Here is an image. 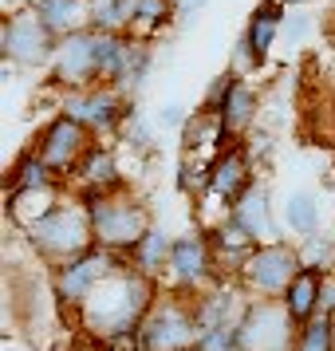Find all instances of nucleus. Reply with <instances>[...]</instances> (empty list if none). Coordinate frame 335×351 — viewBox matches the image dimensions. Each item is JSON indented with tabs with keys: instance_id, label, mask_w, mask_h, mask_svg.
Here are the masks:
<instances>
[{
	"instance_id": "1",
	"label": "nucleus",
	"mask_w": 335,
	"mask_h": 351,
	"mask_svg": "<svg viewBox=\"0 0 335 351\" xmlns=\"http://www.w3.org/2000/svg\"><path fill=\"white\" fill-rule=\"evenodd\" d=\"M154 276H146L130 265V256H123L95 288L91 296L75 308L79 324L91 335H99L103 343L114 339V335H127L142 328L146 312L154 308Z\"/></svg>"
},
{
	"instance_id": "2",
	"label": "nucleus",
	"mask_w": 335,
	"mask_h": 351,
	"mask_svg": "<svg viewBox=\"0 0 335 351\" xmlns=\"http://www.w3.org/2000/svg\"><path fill=\"white\" fill-rule=\"evenodd\" d=\"M24 237H28V245L55 269V265H64V261L87 253V249L95 245L91 209H87L83 197H75L71 206H67V202H55L40 221H32L24 229Z\"/></svg>"
},
{
	"instance_id": "3",
	"label": "nucleus",
	"mask_w": 335,
	"mask_h": 351,
	"mask_svg": "<svg viewBox=\"0 0 335 351\" xmlns=\"http://www.w3.org/2000/svg\"><path fill=\"white\" fill-rule=\"evenodd\" d=\"M197 339H201V319H197V296H190V288H177L166 300L158 296L138 328L142 351H186Z\"/></svg>"
},
{
	"instance_id": "4",
	"label": "nucleus",
	"mask_w": 335,
	"mask_h": 351,
	"mask_svg": "<svg viewBox=\"0 0 335 351\" xmlns=\"http://www.w3.org/2000/svg\"><path fill=\"white\" fill-rule=\"evenodd\" d=\"M91 209V229H95V245L114 249V253H130L138 237L150 229V209L127 190H111V193H95L87 197Z\"/></svg>"
},
{
	"instance_id": "5",
	"label": "nucleus",
	"mask_w": 335,
	"mask_h": 351,
	"mask_svg": "<svg viewBox=\"0 0 335 351\" xmlns=\"http://www.w3.org/2000/svg\"><path fill=\"white\" fill-rule=\"evenodd\" d=\"M300 324L292 319L280 296H253L237 328L240 351H296Z\"/></svg>"
},
{
	"instance_id": "6",
	"label": "nucleus",
	"mask_w": 335,
	"mask_h": 351,
	"mask_svg": "<svg viewBox=\"0 0 335 351\" xmlns=\"http://www.w3.org/2000/svg\"><path fill=\"white\" fill-rule=\"evenodd\" d=\"M303 269L300 245L288 241H260L253 249V256L245 261V269L237 272V285L249 296H284V288L292 285V276Z\"/></svg>"
},
{
	"instance_id": "7",
	"label": "nucleus",
	"mask_w": 335,
	"mask_h": 351,
	"mask_svg": "<svg viewBox=\"0 0 335 351\" xmlns=\"http://www.w3.org/2000/svg\"><path fill=\"white\" fill-rule=\"evenodd\" d=\"M55 44H60V36L40 20V12H36L32 4L20 8V12H12V16H4V24H0V51H4V64H16V67L51 64Z\"/></svg>"
},
{
	"instance_id": "8",
	"label": "nucleus",
	"mask_w": 335,
	"mask_h": 351,
	"mask_svg": "<svg viewBox=\"0 0 335 351\" xmlns=\"http://www.w3.org/2000/svg\"><path fill=\"white\" fill-rule=\"evenodd\" d=\"M60 111L71 114V119H79L91 134H114V130L130 119L134 107H130V99L123 95L119 87H111V83H95V87L67 91Z\"/></svg>"
},
{
	"instance_id": "9",
	"label": "nucleus",
	"mask_w": 335,
	"mask_h": 351,
	"mask_svg": "<svg viewBox=\"0 0 335 351\" xmlns=\"http://www.w3.org/2000/svg\"><path fill=\"white\" fill-rule=\"evenodd\" d=\"M127 253H114V249H103V245H91L87 253L71 256L64 265H55L51 269V288H55V300L71 304V308H79L87 296H91V288L107 276V272L119 265Z\"/></svg>"
},
{
	"instance_id": "10",
	"label": "nucleus",
	"mask_w": 335,
	"mask_h": 351,
	"mask_svg": "<svg viewBox=\"0 0 335 351\" xmlns=\"http://www.w3.org/2000/svg\"><path fill=\"white\" fill-rule=\"evenodd\" d=\"M51 80L60 87H67V91L95 87L99 83V32L95 28L60 36L55 56H51Z\"/></svg>"
},
{
	"instance_id": "11",
	"label": "nucleus",
	"mask_w": 335,
	"mask_h": 351,
	"mask_svg": "<svg viewBox=\"0 0 335 351\" xmlns=\"http://www.w3.org/2000/svg\"><path fill=\"white\" fill-rule=\"evenodd\" d=\"M91 146H95L91 143V130L83 127L79 119H71V114L60 111L48 127H44L36 150H40V158L55 170V178H71V170L79 166V158L91 150Z\"/></svg>"
},
{
	"instance_id": "12",
	"label": "nucleus",
	"mask_w": 335,
	"mask_h": 351,
	"mask_svg": "<svg viewBox=\"0 0 335 351\" xmlns=\"http://www.w3.org/2000/svg\"><path fill=\"white\" fill-rule=\"evenodd\" d=\"M170 276L177 280V288H190V292H206V288H213L221 280V276H217V265H213L209 233L174 237V249H170Z\"/></svg>"
},
{
	"instance_id": "13",
	"label": "nucleus",
	"mask_w": 335,
	"mask_h": 351,
	"mask_svg": "<svg viewBox=\"0 0 335 351\" xmlns=\"http://www.w3.org/2000/svg\"><path fill=\"white\" fill-rule=\"evenodd\" d=\"M249 186H253V162L245 154V146H225L221 154L209 162V197L233 206Z\"/></svg>"
},
{
	"instance_id": "14",
	"label": "nucleus",
	"mask_w": 335,
	"mask_h": 351,
	"mask_svg": "<svg viewBox=\"0 0 335 351\" xmlns=\"http://www.w3.org/2000/svg\"><path fill=\"white\" fill-rule=\"evenodd\" d=\"M71 182H75V197H95V193H111L123 190V174H119V158L114 150H103V146H91L79 158V166L71 170Z\"/></svg>"
},
{
	"instance_id": "15",
	"label": "nucleus",
	"mask_w": 335,
	"mask_h": 351,
	"mask_svg": "<svg viewBox=\"0 0 335 351\" xmlns=\"http://www.w3.org/2000/svg\"><path fill=\"white\" fill-rule=\"evenodd\" d=\"M284 16H288V8L280 4V0H260V4L253 8V16H249V24H245V36H240V40L249 44L256 67L269 60L276 36L284 32Z\"/></svg>"
},
{
	"instance_id": "16",
	"label": "nucleus",
	"mask_w": 335,
	"mask_h": 351,
	"mask_svg": "<svg viewBox=\"0 0 335 351\" xmlns=\"http://www.w3.org/2000/svg\"><path fill=\"white\" fill-rule=\"evenodd\" d=\"M229 213H233L256 241H276V221H272V202H269V186H264V182L253 178V186L229 206Z\"/></svg>"
},
{
	"instance_id": "17",
	"label": "nucleus",
	"mask_w": 335,
	"mask_h": 351,
	"mask_svg": "<svg viewBox=\"0 0 335 351\" xmlns=\"http://www.w3.org/2000/svg\"><path fill=\"white\" fill-rule=\"evenodd\" d=\"M256 111H260V99H256V91L237 75L233 87H229V95H225V103H221V111H217L225 138H240V134L256 123Z\"/></svg>"
},
{
	"instance_id": "18",
	"label": "nucleus",
	"mask_w": 335,
	"mask_h": 351,
	"mask_svg": "<svg viewBox=\"0 0 335 351\" xmlns=\"http://www.w3.org/2000/svg\"><path fill=\"white\" fill-rule=\"evenodd\" d=\"M319 292H323V272L303 265V269L292 276V285L284 288L280 300H284V308L292 312L296 324H308L312 316H319Z\"/></svg>"
},
{
	"instance_id": "19",
	"label": "nucleus",
	"mask_w": 335,
	"mask_h": 351,
	"mask_svg": "<svg viewBox=\"0 0 335 351\" xmlns=\"http://www.w3.org/2000/svg\"><path fill=\"white\" fill-rule=\"evenodd\" d=\"M32 8L55 36L91 28V0H32Z\"/></svg>"
},
{
	"instance_id": "20",
	"label": "nucleus",
	"mask_w": 335,
	"mask_h": 351,
	"mask_svg": "<svg viewBox=\"0 0 335 351\" xmlns=\"http://www.w3.org/2000/svg\"><path fill=\"white\" fill-rule=\"evenodd\" d=\"M170 249H174V241L166 237L162 229L150 225L127 256H130V265H134L138 272H146V276H154V280H158V272H170Z\"/></svg>"
},
{
	"instance_id": "21",
	"label": "nucleus",
	"mask_w": 335,
	"mask_h": 351,
	"mask_svg": "<svg viewBox=\"0 0 335 351\" xmlns=\"http://www.w3.org/2000/svg\"><path fill=\"white\" fill-rule=\"evenodd\" d=\"M44 186H60V182H55V170L40 158V150L32 146V150H24V154L12 162V170H8V190H44Z\"/></svg>"
},
{
	"instance_id": "22",
	"label": "nucleus",
	"mask_w": 335,
	"mask_h": 351,
	"mask_svg": "<svg viewBox=\"0 0 335 351\" xmlns=\"http://www.w3.org/2000/svg\"><path fill=\"white\" fill-rule=\"evenodd\" d=\"M138 0H91V28L95 32H134Z\"/></svg>"
},
{
	"instance_id": "23",
	"label": "nucleus",
	"mask_w": 335,
	"mask_h": 351,
	"mask_svg": "<svg viewBox=\"0 0 335 351\" xmlns=\"http://www.w3.org/2000/svg\"><path fill=\"white\" fill-rule=\"evenodd\" d=\"M284 221L288 229L296 233V237H308V233H316L319 229V202L316 193L308 190H292L284 197Z\"/></svg>"
},
{
	"instance_id": "24",
	"label": "nucleus",
	"mask_w": 335,
	"mask_h": 351,
	"mask_svg": "<svg viewBox=\"0 0 335 351\" xmlns=\"http://www.w3.org/2000/svg\"><path fill=\"white\" fill-rule=\"evenodd\" d=\"M300 261L308 269H319V272H335V237L332 233H308L300 237Z\"/></svg>"
},
{
	"instance_id": "25",
	"label": "nucleus",
	"mask_w": 335,
	"mask_h": 351,
	"mask_svg": "<svg viewBox=\"0 0 335 351\" xmlns=\"http://www.w3.org/2000/svg\"><path fill=\"white\" fill-rule=\"evenodd\" d=\"M296 351H335V316H312L300 324Z\"/></svg>"
},
{
	"instance_id": "26",
	"label": "nucleus",
	"mask_w": 335,
	"mask_h": 351,
	"mask_svg": "<svg viewBox=\"0 0 335 351\" xmlns=\"http://www.w3.org/2000/svg\"><path fill=\"white\" fill-rule=\"evenodd\" d=\"M174 16V8H170V0H138V20H134V36H146L162 28L166 20Z\"/></svg>"
},
{
	"instance_id": "27",
	"label": "nucleus",
	"mask_w": 335,
	"mask_h": 351,
	"mask_svg": "<svg viewBox=\"0 0 335 351\" xmlns=\"http://www.w3.org/2000/svg\"><path fill=\"white\" fill-rule=\"evenodd\" d=\"M123 134H127V143L134 146V150H150V138H154V134H150V123H146L138 111H130V119L123 123Z\"/></svg>"
},
{
	"instance_id": "28",
	"label": "nucleus",
	"mask_w": 335,
	"mask_h": 351,
	"mask_svg": "<svg viewBox=\"0 0 335 351\" xmlns=\"http://www.w3.org/2000/svg\"><path fill=\"white\" fill-rule=\"evenodd\" d=\"M308 32H312V16H308V12H288L284 16V40L288 44H303Z\"/></svg>"
},
{
	"instance_id": "29",
	"label": "nucleus",
	"mask_w": 335,
	"mask_h": 351,
	"mask_svg": "<svg viewBox=\"0 0 335 351\" xmlns=\"http://www.w3.org/2000/svg\"><path fill=\"white\" fill-rule=\"evenodd\" d=\"M158 123L162 127H186V123H190V111H186L182 103H166L158 111Z\"/></svg>"
},
{
	"instance_id": "30",
	"label": "nucleus",
	"mask_w": 335,
	"mask_h": 351,
	"mask_svg": "<svg viewBox=\"0 0 335 351\" xmlns=\"http://www.w3.org/2000/svg\"><path fill=\"white\" fill-rule=\"evenodd\" d=\"M319 316H335V272H323V292H319Z\"/></svg>"
},
{
	"instance_id": "31",
	"label": "nucleus",
	"mask_w": 335,
	"mask_h": 351,
	"mask_svg": "<svg viewBox=\"0 0 335 351\" xmlns=\"http://www.w3.org/2000/svg\"><path fill=\"white\" fill-rule=\"evenodd\" d=\"M209 0H170V8H174V16L177 20H190L193 12H201Z\"/></svg>"
},
{
	"instance_id": "32",
	"label": "nucleus",
	"mask_w": 335,
	"mask_h": 351,
	"mask_svg": "<svg viewBox=\"0 0 335 351\" xmlns=\"http://www.w3.org/2000/svg\"><path fill=\"white\" fill-rule=\"evenodd\" d=\"M186 351H201V348H197V343H193V348H186Z\"/></svg>"
},
{
	"instance_id": "33",
	"label": "nucleus",
	"mask_w": 335,
	"mask_h": 351,
	"mask_svg": "<svg viewBox=\"0 0 335 351\" xmlns=\"http://www.w3.org/2000/svg\"><path fill=\"white\" fill-rule=\"evenodd\" d=\"M103 351H114V348H103Z\"/></svg>"
}]
</instances>
